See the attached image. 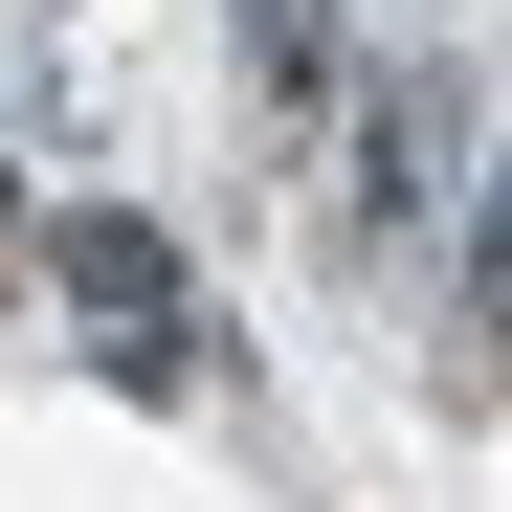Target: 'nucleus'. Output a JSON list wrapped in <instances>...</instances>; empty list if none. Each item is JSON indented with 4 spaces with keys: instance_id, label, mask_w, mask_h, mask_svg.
Here are the masks:
<instances>
[{
    "instance_id": "1",
    "label": "nucleus",
    "mask_w": 512,
    "mask_h": 512,
    "mask_svg": "<svg viewBox=\"0 0 512 512\" xmlns=\"http://www.w3.org/2000/svg\"><path fill=\"white\" fill-rule=\"evenodd\" d=\"M45 290H67V334H90L134 401L201 379V290H179V245H156L134 201H67V223H45Z\"/></svg>"
},
{
    "instance_id": "2",
    "label": "nucleus",
    "mask_w": 512,
    "mask_h": 512,
    "mask_svg": "<svg viewBox=\"0 0 512 512\" xmlns=\"http://www.w3.org/2000/svg\"><path fill=\"white\" fill-rule=\"evenodd\" d=\"M0 290H23V223H0Z\"/></svg>"
}]
</instances>
